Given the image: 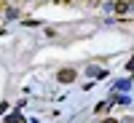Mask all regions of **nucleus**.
I'll return each mask as SVG.
<instances>
[{
  "label": "nucleus",
  "instance_id": "nucleus-1",
  "mask_svg": "<svg viewBox=\"0 0 134 123\" xmlns=\"http://www.w3.org/2000/svg\"><path fill=\"white\" fill-rule=\"evenodd\" d=\"M75 80V70H62L59 72V83H72Z\"/></svg>",
  "mask_w": 134,
  "mask_h": 123
},
{
  "label": "nucleus",
  "instance_id": "nucleus-2",
  "mask_svg": "<svg viewBox=\"0 0 134 123\" xmlns=\"http://www.w3.org/2000/svg\"><path fill=\"white\" fill-rule=\"evenodd\" d=\"M113 8L118 11V14H126V11H129V3H126V0H118V3H115Z\"/></svg>",
  "mask_w": 134,
  "mask_h": 123
},
{
  "label": "nucleus",
  "instance_id": "nucleus-3",
  "mask_svg": "<svg viewBox=\"0 0 134 123\" xmlns=\"http://www.w3.org/2000/svg\"><path fill=\"white\" fill-rule=\"evenodd\" d=\"M88 75H91V78H105V70H99V67H88Z\"/></svg>",
  "mask_w": 134,
  "mask_h": 123
},
{
  "label": "nucleus",
  "instance_id": "nucleus-4",
  "mask_svg": "<svg viewBox=\"0 0 134 123\" xmlns=\"http://www.w3.org/2000/svg\"><path fill=\"white\" fill-rule=\"evenodd\" d=\"M129 86H131V83H129V80H121V83H118V86H115V88H118V91H124V88H126V91H129Z\"/></svg>",
  "mask_w": 134,
  "mask_h": 123
},
{
  "label": "nucleus",
  "instance_id": "nucleus-5",
  "mask_svg": "<svg viewBox=\"0 0 134 123\" xmlns=\"http://www.w3.org/2000/svg\"><path fill=\"white\" fill-rule=\"evenodd\" d=\"M107 107H110V102H99V104H97V113H105Z\"/></svg>",
  "mask_w": 134,
  "mask_h": 123
},
{
  "label": "nucleus",
  "instance_id": "nucleus-6",
  "mask_svg": "<svg viewBox=\"0 0 134 123\" xmlns=\"http://www.w3.org/2000/svg\"><path fill=\"white\" fill-rule=\"evenodd\" d=\"M126 72H134V56H131V59L126 62Z\"/></svg>",
  "mask_w": 134,
  "mask_h": 123
},
{
  "label": "nucleus",
  "instance_id": "nucleus-7",
  "mask_svg": "<svg viewBox=\"0 0 134 123\" xmlns=\"http://www.w3.org/2000/svg\"><path fill=\"white\" fill-rule=\"evenodd\" d=\"M64 3H70V0H64Z\"/></svg>",
  "mask_w": 134,
  "mask_h": 123
}]
</instances>
